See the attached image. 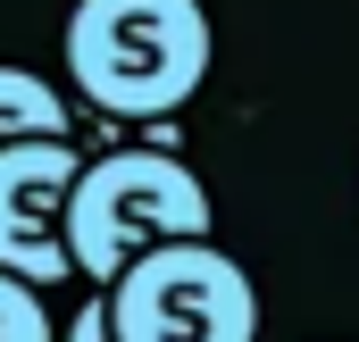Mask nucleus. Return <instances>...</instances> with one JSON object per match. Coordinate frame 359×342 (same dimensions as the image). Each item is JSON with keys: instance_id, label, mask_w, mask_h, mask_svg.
Listing matches in <instances>:
<instances>
[{"instance_id": "obj_1", "label": "nucleus", "mask_w": 359, "mask_h": 342, "mask_svg": "<svg viewBox=\"0 0 359 342\" xmlns=\"http://www.w3.org/2000/svg\"><path fill=\"white\" fill-rule=\"evenodd\" d=\"M209 8L201 0H76L67 8V84L100 117H176L209 84Z\"/></svg>"}, {"instance_id": "obj_6", "label": "nucleus", "mask_w": 359, "mask_h": 342, "mask_svg": "<svg viewBox=\"0 0 359 342\" xmlns=\"http://www.w3.org/2000/svg\"><path fill=\"white\" fill-rule=\"evenodd\" d=\"M0 342H59L50 309H42V292L17 284V275H0Z\"/></svg>"}, {"instance_id": "obj_3", "label": "nucleus", "mask_w": 359, "mask_h": 342, "mask_svg": "<svg viewBox=\"0 0 359 342\" xmlns=\"http://www.w3.org/2000/svg\"><path fill=\"white\" fill-rule=\"evenodd\" d=\"M100 309H109V342H251L259 334V292H251L243 259H226L209 234L126 259L100 284Z\"/></svg>"}, {"instance_id": "obj_7", "label": "nucleus", "mask_w": 359, "mask_h": 342, "mask_svg": "<svg viewBox=\"0 0 359 342\" xmlns=\"http://www.w3.org/2000/svg\"><path fill=\"white\" fill-rule=\"evenodd\" d=\"M67 342H109V309H100V292H92L84 309L67 317Z\"/></svg>"}, {"instance_id": "obj_2", "label": "nucleus", "mask_w": 359, "mask_h": 342, "mask_svg": "<svg viewBox=\"0 0 359 342\" xmlns=\"http://www.w3.org/2000/svg\"><path fill=\"white\" fill-rule=\"evenodd\" d=\"M217 226L209 184L184 167L176 151H100L76 159L67 184V267L92 292L126 267V259L159 251V242H192Z\"/></svg>"}, {"instance_id": "obj_4", "label": "nucleus", "mask_w": 359, "mask_h": 342, "mask_svg": "<svg viewBox=\"0 0 359 342\" xmlns=\"http://www.w3.org/2000/svg\"><path fill=\"white\" fill-rule=\"evenodd\" d=\"M76 134L0 142V275L50 292L67 284V184H76Z\"/></svg>"}, {"instance_id": "obj_5", "label": "nucleus", "mask_w": 359, "mask_h": 342, "mask_svg": "<svg viewBox=\"0 0 359 342\" xmlns=\"http://www.w3.org/2000/svg\"><path fill=\"white\" fill-rule=\"evenodd\" d=\"M34 134H67V92L34 67H0V142H34Z\"/></svg>"}]
</instances>
